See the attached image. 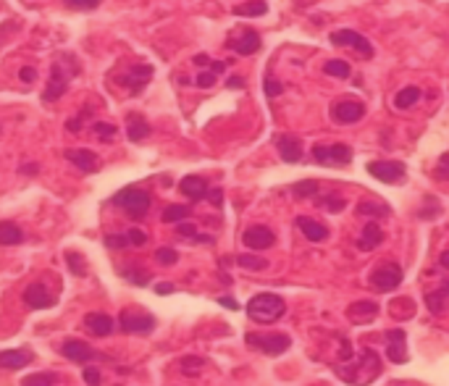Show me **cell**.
Masks as SVG:
<instances>
[{
	"mask_svg": "<svg viewBox=\"0 0 449 386\" xmlns=\"http://www.w3.org/2000/svg\"><path fill=\"white\" fill-rule=\"evenodd\" d=\"M24 302H27L32 310H45V308H53L55 297L50 294V290H47L45 284L34 281V284H29V287L24 290Z\"/></svg>",
	"mask_w": 449,
	"mask_h": 386,
	"instance_id": "14",
	"label": "cell"
},
{
	"mask_svg": "<svg viewBox=\"0 0 449 386\" xmlns=\"http://www.w3.org/2000/svg\"><path fill=\"white\" fill-rule=\"evenodd\" d=\"M121 276H124L126 281H132V284H137V287H145V284H150V276H147L145 271H140V269L121 271Z\"/></svg>",
	"mask_w": 449,
	"mask_h": 386,
	"instance_id": "39",
	"label": "cell"
},
{
	"mask_svg": "<svg viewBox=\"0 0 449 386\" xmlns=\"http://www.w3.org/2000/svg\"><path fill=\"white\" fill-rule=\"evenodd\" d=\"M292 194H295V197H300V200H302V197H316V194H318V182L307 179V182L295 184V187H292Z\"/></svg>",
	"mask_w": 449,
	"mask_h": 386,
	"instance_id": "36",
	"label": "cell"
},
{
	"mask_svg": "<svg viewBox=\"0 0 449 386\" xmlns=\"http://www.w3.org/2000/svg\"><path fill=\"white\" fill-rule=\"evenodd\" d=\"M436 179H449V152H444L436 163Z\"/></svg>",
	"mask_w": 449,
	"mask_h": 386,
	"instance_id": "47",
	"label": "cell"
},
{
	"mask_svg": "<svg viewBox=\"0 0 449 386\" xmlns=\"http://www.w3.org/2000/svg\"><path fill=\"white\" fill-rule=\"evenodd\" d=\"M61 352H64V357L71 360V363H92V360H98L100 357V352H95V350H92L87 342H82V339H71V342H66L61 347Z\"/></svg>",
	"mask_w": 449,
	"mask_h": 386,
	"instance_id": "15",
	"label": "cell"
},
{
	"mask_svg": "<svg viewBox=\"0 0 449 386\" xmlns=\"http://www.w3.org/2000/svg\"><path fill=\"white\" fill-rule=\"evenodd\" d=\"M368 173L383 184H399L405 179L407 169L402 161H371L368 163Z\"/></svg>",
	"mask_w": 449,
	"mask_h": 386,
	"instance_id": "9",
	"label": "cell"
},
{
	"mask_svg": "<svg viewBox=\"0 0 449 386\" xmlns=\"http://www.w3.org/2000/svg\"><path fill=\"white\" fill-rule=\"evenodd\" d=\"M260 45H263L260 43V34L255 32V29H244L237 40H231L229 48L240 55H255L258 50H260Z\"/></svg>",
	"mask_w": 449,
	"mask_h": 386,
	"instance_id": "20",
	"label": "cell"
},
{
	"mask_svg": "<svg viewBox=\"0 0 449 386\" xmlns=\"http://www.w3.org/2000/svg\"><path fill=\"white\" fill-rule=\"evenodd\" d=\"M226 87H231V90H242V87H244V79H242V76H231L229 82H226Z\"/></svg>",
	"mask_w": 449,
	"mask_h": 386,
	"instance_id": "55",
	"label": "cell"
},
{
	"mask_svg": "<svg viewBox=\"0 0 449 386\" xmlns=\"http://www.w3.org/2000/svg\"><path fill=\"white\" fill-rule=\"evenodd\" d=\"M221 305H223V308H229V310H237V308H240V302L237 300H231V297H221Z\"/></svg>",
	"mask_w": 449,
	"mask_h": 386,
	"instance_id": "58",
	"label": "cell"
},
{
	"mask_svg": "<svg viewBox=\"0 0 449 386\" xmlns=\"http://www.w3.org/2000/svg\"><path fill=\"white\" fill-rule=\"evenodd\" d=\"M66 161L74 163L82 173H98L100 171V158L92 150H66Z\"/></svg>",
	"mask_w": 449,
	"mask_h": 386,
	"instance_id": "19",
	"label": "cell"
},
{
	"mask_svg": "<svg viewBox=\"0 0 449 386\" xmlns=\"http://www.w3.org/2000/svg\"><path fill=\"white\" fill-rule=\"evenodd\" d=\"M286 313V302L274 292H260L247 302V315L255 323H276Z\"/></svg>",
	"mask_w": 449,
	"mask_h": 386,
	"instance_id": "3",
	"label": "cell"
},
{
	"mask_svg": "<svg viewBox=\"0 0 449 386\" xmlns=\"http://www.w3.org/2000/svg\"><path fill=\"white\" fill-rule=\"evenodd\" d=\"M263 90H265V95L268 97H276V95H281V92H284V85H281V82H276L274 76H265Z\"/></svg>",
	"mask_w": 449,
	"mask_h": 386,
	"instance_id": "45",
	"label": "cell"
},
{
	"mask_svg": "<svg viewBox=\"0 0 449 386\" xmlns=\"http://www.w3.org/2000/svg\"><path fill=\"white\" fill-rule=\"evenodd\" d=\"M323 71L329 76H337V79H347V76L352 74L350 64L341 61V58H331V61H326V64H323Z\"/></svg>",
	"mask_w": 449,
	"mask_h": 386,
	"instance_id": "30",
	"label": "cell"
},
{
	"mask_svg": "<svg viewBox=\"0 0 449 386\" xmlns=\"http://www.w3.org/2000/svg\"><path fill=\"white\" fill-rule=\"evenodd\" d=\"M179 190H182L184 197L195 200V203L208 197V182H205L203 176H184V179L179 182Z\"/></svg>",
	"mask_w": 449,
	"mask_h": 386,
	"instance_id": "22",
	"label": "cell"
},
{
	"mask_svg": "<svg viewBox=\"0 0 449 386\" xmlns=\"http://www.w3.org/2000/svg\"><path fill=\"white\" fill-rule=\"evenodd\" d=\"M79 74V64L74 55H61L58 61L50 69V82H47V90H45V103H53L61 95H66L68 82Z\"/></svg>",
	"mask_w": 449,
	"mask_h": 386,
	"instance_id": "2",
	"label": "cell"
},
{
	"mask_svg": "<svg viewBox=\"0 0 449 386\" xmlns=\"http://www.w3.org/2000/svg\"><path fill=\"white\" fill-rule=\"evenodd\" d=\"M87 116H89V108H87V110H84V113H79L77 118H68V124H66L68 131H71V134H77L79 129H82V127H79V124H84V118H87Z\"/></svg>",
	"mask_w": 449,
	"mask_h": 386,
	"instance_id": "51",
	"label": "cell"
},
{
	"mask_svg": "<svg viewBox=\"0 0 449 386\" xmlns=\"http://www.w3.org/2000/svg\"><path fill=\"white\" fill-rule=\"evenodd\" d=\"M110 203L124 208L126 215H132V218H145L147 210H150V194L140 190V187H124V190L113 194Z\"/></svg>",
	"mask_w": 449,
	"mask_h": 386,
	"instance_id": "4",
	"label": "cell"
},
{
	"mask_svg": "<svg viewBox=\"0 0 449 386\" xmlns=\"http://www.w3.org/2000/svg\"><path fill=\"white\" fill-rule=\"evenodd\" d=\"M189 208L186 205H168L163 210V221L165 224H179V221H184V218H189Z\"/></svg>",
	"mask_w": 449,
	"mask_h": 386,
	"instance_id": "32",
	"label": "cell"
},
{
	"mask_svg": "<svg viewBox=\"0 0 449 386\" xmlns=\"http://www.w3.org/2000/svg\"><path fill=\"white\" fill-rule=\"evenodd\" d=\"M268 11V3L265 0H250V3H242V6H234L231 13L234 16H263Z\"/></svg>",
	"mask_w": 449,
	"mask_h": 386,
	"instance_id": "28",
	"label": "cell"
},
{
	"mask_svg": "<svg viewBox=\"0 0 449 386\" xmlns=\"http://www.w3.org/2000/svg\"><path fill=\"white\" fill-rule=\"evenodd\" d=\"M339 357L344 363H352V344L347 339H341V350H339Z\"/></svg>",
	"mask_w": 449,
	"mask_h": 386,
	"instance_id": "52",
	"label": "cell"
},
{
	"mask_svg": "<svg viewBox=\"0 0 449 386\" xmlns=\"http://www.w3.org/2000/svg\"><path fill=\"white\" fill-rule=\"evenodd\" d=\"M19 76H22V82H34V76H37V74H34L32 66H24L22 71H19Z\"/></svg>",
	"mask_w": 449,
	"mask_h": 386,
	"instance_id": "53",
	"label": "cell"
},
{
	"mask_svg": "<svg viewBox=\"0 0 449 386\" xmlns=\"http://www.w3.org/2000/svg\"><path fill=\"white\" fill-rule=\"evenodd\" d=\"M329 40L337 48H352L355 53H360V55H365V58H373V45L362 37L360 32H355V29H337V32H331L329 34Z\"/></svg>",
	"mask_w": 449,
	"mask_h": 386,
	"instance_id": "8",
	"label": "cell"
},
{
	"mask_svg": "<svg viewBox=\"0 0 449 386\" xmlns=\"http://www.w3.org/2000/svg\"><path fill=\"white\" fill-rule=\"evenodd\" d=\"M84 384L87 386H100L103 384V376L98 368H84Z\"/></svg>",
	"mask_w": 449,
	"mask_h": 386,
	"instance_id": "46",
	"label": "cell"
},
{
	"mask_svg": "<svg viewBox=\"0 0 449 386\" xmlns=\"http://www.w3.org/2000/svg\"><path fill=\"white\" fill-rule=\"evenodd\" d=\"M441 292H444V294L449 297V281H444V284H441Z\"/></svg>",
	"mask_w": 449,
	"mask_h": 386,
	"instance_id": "62",
	"label": "cell"
},
{
	"mask_svg": "<svg viewBox=\"0 0 449 386\" xmlns=\"http://www.w3.org/2000/svg\"><path fill=\"white\" fill-rule=\"evenodd\" d=\"M24 242V231L19 224L13 221H0V245L11 247V245H22Z\"/></svg>",
	"mask_w": 449,
	"mask_h": 386,
	"instance_id": "26",
	"label": "cell"
},
{
	"mask_svg": "<svg viewBox=\"0 0 449 386\" xmlns=\"http://www.w3.org/2000/svg\"><path fill=\"white\" fill-rule=\"evenodd\" d=\"M126 137L132 142H142L145 137H150V124L145 121V116H140V113L126 116Z\"/></svg>",
	"mask_w": 449,
	"mask_h": 386,
	"instance_id": "24",
	"label": "cell"
},
{
	"mask_svg": "<svg viewBox=\"0 0 449 386\" xmlns=\"http://www.w3.org/2000/svg\"><path fill=\"white\" fill-rule=\"evenodd\" d=\"M347 315H350L352 323H371L376 315H378V302L373 300H360V302H352L347 308Z\"/></svg>",
	"mask_w": 449,
	"mask_h": 386,
	"instance_id": "21",
	"label": "cell"
},
{
	"mask_svg": "<svg viewBox=\"0 0 449 386\" xmlns=\"http://www.w3.org/2000/svg\"><path fill=\"white\" fill-rule=\"evenodd\" d=\"M64 3L71 11H95V8H100V0H64Z\"/></svg>",
	"mask_w": 449,
	"mask_h": 386,
	"instance_id": "40",
	"label": "cell"
},
{
	"mask_svg": "<svg viewBox=\"0 0 449 386\" xmlns=\"http://www.w3.org/2000/svg\"><path fill=\"white\" fill-rule=\"evenodd\" d=\"M365 116V103L360 100H352V97H344V100H337L331 106V118L337 124H355Z\"/></svg>",
	"mask_w": 449,
	"mask_h": 386,
	"instance_id": "10",
	"label": "cell"
},
{
	"mask_svg": "<svg viewBox=\"0 0 449 386\" xmlns=\"http://www.w3.org/2000/svg\"><path fill=\"white\" fill-rule=\"evenodd\" d=\"M176 231L184 236V239H198V236H200L195 226H192V224H182V221H179V226H176Z\"/></svg>",
	"mask_w": 449,
	"mask_h": 386,
	"instance_id": "50",
	"label": "cell"
},
{
	"mask_svg": "<svg viewBox=\"0 0 449 386\" xmlns=\"http://www.w3.org/2000/svg\"><path fill=\"white\" fill-rule=\"evenodd\" d=\"M155 260L161 266H174L176 260H179V252H176L174 247H161V250H155Z\"/></svg>",
	"mask_w": 449,
	"mask_h": 386,
	"instance_id": "38",
	"label": "cell"
},
{
	"mask_svg": "<svg viewBox=\"0 0 449 386\" xmlns=\"http://www.w3.org/2000/svg\"><path fill=\"white\" fill-rule=\"evenodd\" d=\"M383 342H386V357H389L392 363H397V365L405 363L407 360V334L402 331V329L386 331Z\"/></svg>",
	"mask_w": 449,
	"mask_h": 386,
	"instance_id": "12",
	"label": "cell"
},
{
	"mask_svg": "<svg viewBox=\"0 0 449 386\" xmlns=\"http://www.w3.org/2000/svg\"><path fill=\"white\" fill-rule=\"evenodd\" d=\"M237 266L250 271H265L268 269V260L260 255H237Z\"/></svg>",
	"mask_w": 449,
	"mask_h": 386,
	"instance_id": "33",
	"label": "cell"
},
{
	"mask_svg": "<svg viewBox=\"0 0 449 386\" xmlns=\"http://www.w3.org/2000/svg\"><path fill=\"white\" fill-rule=\"evenodd\" d=\"M313 161L321 163V166H347L352 161V148L344 145V142H337V145H316L313 148Z\"/></svg>",
	"mask_w": 449,
	"mask_h": 386,
	"instance_id": "6",
	"label": "cell"
},
{
	"mask_svg": "<svg viewBox=\"0 0 449 386\" xmlns=\"http://www.w3.org/2000/svg\"><path fill=\"white\" fill-rule=\"evenodd\" d=\"M337 373H339V378H341V381H347V384L365 386V384H371L373 378L381 373V357L373 352L371 347H362L358 363H355V365L344 363V368H341V365H337Z\"/></svg>",
	"mask_w": 449,
	"mask_h": 386,
	"instance_id": "1",
	"label": "cell"
},
{
	"mask_svg": "<svg viewBox=\"0 0 449 386\" xmlns=\"http://www.w3.org/2000/svg\"><path fill=\"white\" fill-rule=\"evenodd\" d=\"M84 326L89 329V334H95V336H108L113 331V318L105 315V313H89L87 318H84Z\"/></svg>",
	"mask_w": 449,
	"mask_h": 386,
	"instance_id": "25",
	"label": "cell"
},
{
	"mask_svg": "<svg viewBox=\"0 0 449 386\" xmlns=\"http://www.w3.org/2000/svg\"><path fill=\"white\" fill-rule=\"evenodd\" d=\"M22 386H55L53 373H32L22 381Z\"/></svg>",
	"mask_w": 449,
	"mask_h": 386,
	"instance_id": "37",
	"label": "cell"
},
{
	"mask_svg": "<svg viewBox=\"0 0 449 386\" xmlns=\"http://www.w3.org/2000/svg\"><path fill=\"white\" fill-rule=\"evenodd\" d=\"M32 363H34V352L29 347L3 350V352H0V368H6V371H19V368H27V365Z\"/></svg>",
	"mask_w": 449,
	"mask_h": 386,
	"instance_id": "17",
	"label": "cell"
},
{
	"mask_svg": "<svg viewBox=\"0 0 449 386\" xmlns=\"http://www.w3.org/2000/svg\"><path fill=\"white\" fill-rule=\"evenodd\" d=\"M192 64H195V66H208V64H210V58H208V55L200 53V55H195V58H192Z\"/></svg>",
	"mask_w": 449,
	"mask_h": 386,
	"instance_id": "59",
	"label": "cell"
},
{
	"mask_svg": "<svg viewBox=\"0 0 449 386\" xmlns=\"http://www.w3.org/2000/svg\"><path fill=\"white\" fill-rule=\"evenodd\" d=\"M318 205H323L329 213H341L344 210V197H337V194H326V197H318Z\"/></svg>",
	"mask_w": 449,
	"mask_h": 386,
	"instance_id": "35",
	"label": "cell"
},
{
	"mask_svg": "<svg viewBox=\"0 0 449 386\" xmlns=\"http://www.w3.org/2000/svg\"><path fill=\"white\" fill-rule=\"evenodd\" d=\"M210 71H213V74H223V71H226V64H223V61H210Z\"/></svg>",
	"mask_w": 449,
	"mask_h": 386,
	"instance_id": "56",
	"label": "cell"
},
{
	"mask_svg": "<svg viewBox=\"0 0 449 386\" xmlns=\"http://www.w3.org/2000/svg\"><path fill=\"white\" fill-rule=\"evenodd\" d=\"M358 213H360V215H373V218H383V215H389V205L362 200V203L358 205Z\"/></svg>",
	"mask_w": 449,
	"mask_h": 386,
	"instance_id": "31",
	"label": "cell"
},
{
	"mask_svg": "<svg viewBox=\"0 0 449 386\" xmlns=\"http://www.w3.org/2000/svg\"><path fill=\"white\" fill-rule=\"evenodd\" d=\"M22 171L24 173H37V166H34V163H29V166H24Z\"/></svg>",
	"mask_w": 449,
	"mask_h": 386,
	"instance_id": "61",
	"label": "cell"
},
{
	"mask_svg": "<svg viewBox=\"0 0 449 386\" xmlns=\"http://www.w3.org/2000/svg\"><path fill=\"white\" fill-rule=\"evenodd\" d=\"M153 79V66L150 64H134L129 66L126 71H124V76H121V85L126 87L132 95H140L145 87H147V82Z\"/></svg>",
	"mask_w": 449,
	"mask_h": 386,
	"instance_id": "11",
	"label": "cell"
},
{
	"mask_svg": "<svg viewBox=\"0 0 449 386\" xmlns=\"http://www.w3.org/2000/svg\"><path fill=\"white\" fill-rule=\"evenodd\" d=\"M174 290H176L174 284H155V292H158V294H171Z\"/></svg>",
	"mask_w": 449,
	"mask_h": 386,
	"instance_id": "57",
	"label": "cell"
},
{
	"mask_svg": "<svg viewBox=\"0 0 449 386\" xmlns=\"http://www.w3.org/2000/svg\"><path fill=\"white\" fill-rule=\"evenodd\" d=\"M244 342H247V347H252V350H260V352L268 355V357H276V355L289 350L292 339H289L286 334H247Z\"/></svg>",
	"mask_w": 449,
	"mask_h": 386,
	"instance_id": "5",
	"label": "cell"
},
{
	"mask_svg": "<svg viewBox=\"0 0 449 386\" xmlns=\"http://www.w3.org/2000/svg\"><path fill=\"white\" fill-rule=\"evenodd\" d=\"M368 281L378 292H395L402 284V266L399 263H381L378 269H373Z\"/></svg>",
	"mask_w": 449,
	"mask_h": 386,
	"instance_id": "7",
	"label": "cell"
},
{
	"mask_svg": "<svg viewBox=\"0 0 449 386\" xmlns=\"http://www.w3.org/2000/svg\"><path fill=\"white\" fill-rule=\"evenodd\" d=\"M216 76H219V74H213V71H205V74L198 76V82H195V85H198L200 90H210V87L216 85Z\"/></svg>",
	"mask_w": 449,
	"mask_h": 386,
	"instance_id": "49",
	"label": "cell"
},
{
	"mask_svg": "<svg viewBox=\"0 0 449 386\" xmlns=\"http://www.w3.org/2000/svg\"><path fill=\"white\" fill-rule=\"evenodd\" d=\"M203 365H205V360H203V357H198V355L182 357V371H184V373H198Z\"/></svg>",
	"mask_w": 449,
	"mask_h": 386,
	"instance_id": "42",
	"label": "cell"
},
{
	"mask_svg": "<svg viewBox=\"0 0 449 386\" xmlns=\"http://www.w3.org/2000/svg\"><path fill=\"white\" fill-rule=\"evenodd\" d=\"M418 100H420V90H418V87H405V90H399L395 95V106L399 108V110H405V108L415 106Z\"/></svg>",
	"mask_w": 449,
	"mask_h": 386,
	"instance_id": "29",
	"label": "cell"
},
{
	"mask_svg": "<svg viewBox=\"0 0 449 386\" xmlns=\"http://www.w3.org/2000/svg\"><path fill=\"white\" fill-rule=\"evenodd\" d=\"M444 292L441 290H436V292H428L426 294V305H428V310L434 313V315H441L444 313Z\"/></svg>",
	"mask_w": 449,
	"mask_h": 386,
	"instance_id": "34",
	"label": "cell"
},
{
	"mask_svg": "<svg viewBox=\"0 0 449 386\" xmlns=\"http://www.w3.org/2000/svg\"><path fill=\"white\" fill-rule=\"evenodd\" d=\"M119 326L124 334H147L155 329V318L150 313H121Z\"/></svg>",
	"mask_w": 449,
	"mask_h": 386,
	"instance_id": "13",
	"label": "cell"
},
{
	"mask_svg": "<svg viewBox=\"0 0 449 386\" xmlns=\"http://www.w3.org/2000/svg\"><path fill=\"white\" fill-rule=\"evenodd\" d=\"M439 263H441V269H447V271H449V250H447V252H441V257H439Z\"/></svg>",
	"mask_w": 449,
	"mask_h": 386,
	"instance_id": "60",
	"label": "cell"
},
{
	"mask_svg": "<svg viewBox=\"0 0 449 386\" xmlns=\"http://www.w3.org/2000/svg\"><path fill=\"white\" fill-rule=\"evenodd\" d=\"M132 242H129V236L126 234H108L105 236V247H110V250H124V247H129Z\"/></svg>",
	"mask_w": 449,
	"mask_h": 386,
	"instance_id": "44",
	"label": "cell"
},
{
	"mask_svg": "<svg viewBox=\"0 0 449 386\" xmlns=\"http://www.w3.org/2000/svg\"><path fill=\"white\" fill-rule=\"evenodd\" d=\"M66 260H68V266H71V273H77V276H84V273H87V263L79 260L77 252H66Z\"/></svg>",
	"mask_w": 449,
	"mask_h": 386,
	"instance_id": "43",
	"label": "cell"
},
{
	"mask_svg": "<svg viewBox=\"0 0 449 386\" xmlns=\"http://www.w3.org/2000/svg\"><path fill=\"white\" fill-rule=\"evenodd\" d=\"M92 129H95V134H98L100 140H113V137H116V131H119L113 124H105V121H95Z\"/></svg>",
	"mask_w": 449,
	"mask_h": 386,
	"instance_id": "41",
	"label": "cell"
},
{
	"mask_svg": "<svg viewBox=\"0 0 449 386\" xmlns=\"http://www.w3.org/2000/svg\"><path fill=\"white\" fill-rule=\"evenodd\" d=\"M126 236H129V242H132L134 247H142L145 242H147V234H145L142 229H129Z\"/></svg>",
	"mask_w": 449,
	"mask_h": 386,
	"instance_id": "48",
	"label": "cell"
},
{
	"mask_svg": "<svg viewBox=\"0 0 449 386\" xmlns=\"http://www.w3.org/2000/svg\"><path fill=\"white\" fill-rule=\"evenodd\" d=\"M208 200L213 205H221L223 203V192H221V190H208Z\"/></svg>",
	"mask_w": 449,
	"mask_h": 386,
	"instance_id": "54",
	"label": "cell"
},
{
	"mask_svg": "<svg viewBox=\"0 0 449 386\" xmlns=\"http://www.w3.org/2000/svg\"><path fill=\"white\" fill-rule=\"evenodd\" d=\"M383 239V231L378 229V224H368L365 229H362V236L360 242H358V247L360 250H373V247H378Z\"/></svg>",
	"mask_w": 449,
	"mask_h": 386,
	"instance_id": "27",
	"label": "cell"
},
{
	"mask_svg": "<svg viewBox=\"0 0 449 386\" xmlns=\"http://www.w3.org/2000/svg\"><path fill=\"white\" fill-rule=\"evenodd\" d=\"M295 224H297V229L310 239V242H323V239L329 236V229H326V226L313 221V218H307V215H300Z\"/></svg>",
	"mask_w": 449,
	"mask_h": 386,
	"instance_id": "23",
	"label": "cell"
},
{
	"mask_svg": "<svg viewBox=\"0 0 449 386\" xmlns=\"http://www.w3.org/2000/svg\"><path fill=\"white\" fill-rule=\"evenodd\" d=\"M242 242L250 247V250H268V247H274L276 234L268 226H250V229L242 234Z\"/></svg>",
	"mask_w": 449,
	"mask_h": 386,
	"instance_id": "16",
	"label": "cell"
},
{
	"mask_svg": "<svg viewBox=\"0 0 449 386\" xmlns=\"http://www.w3.org/2000/svg\"><path fill=\"white\" fill-rule=\"evenodd\" d=\"M276 148H279L281 161H286V163L302 161V140H300L297 134H281V137L276 140Z\"/></svg>",
	"mask_w": 449,
	"mask_h": 386,
	"instance_id": "18",
	"label": "cell"
}]
</instances>
